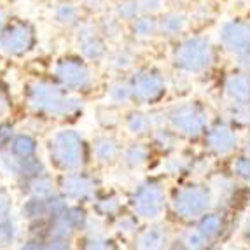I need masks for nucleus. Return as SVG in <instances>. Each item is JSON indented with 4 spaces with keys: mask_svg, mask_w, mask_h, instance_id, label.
Here are the masks:
<instances>
[{
    "mask_svg": "<svg viewBox=\"0 0 250 250\" xmlns=\"http://www.w3.org/2000/svg\"><path fill=\"white\" fill-rule=\"evenodd\" d=\"M26 98L32 108L56 117L74 116L83 108V102L77 96L70 95L68 89L51 83H42V81L30 84Z\"/></svg>",
    "mask_w": 250,
    "mask_h": 250,
    "instance_id": "nucleus-1",
    "label": "nucleus"
},
{
    "mask_svg": "<svg viewBox=\"0 0 250 250\" xmlns=\"http://www.w3.org/2000/svg\"><path fill=\"white\" fill-rule=\"evenodd\" d=\"M51 159L60 170L77 171L84 163V142L74 129H60L49 138Z\"/></svg>",
    "mask_w": 250,
    "mask_h": 250,
    "instance_id": "nucleus-2",
    "label": "nucleus"
},
{
    "mask_svg": "<svg viewBox=\"0 0 250 250\" xmlns=\"http://www.w3.org/2000/svg\"><path fill=\"white\" fill-rule=\"evenodd\" d=\"M213 62V49L210 42L203 37H192L184 41L173 54L175 67L182 72L196 74L208 68Z\"/></svg>",
    "mask_w": 250,
    "mask_h": 250,
    "instance_id": "nucleus-3",
    "label": "nucleus"
},
{
    "mask_svg": "<svg viewBox=\"0 0 250 250\" xmlns=\"http://www.w3.org/2000/svg\"><path fill=\"white\" fill-rule=\"evenodd\" d=\"M168 121L171 128L184 137H198L205 131L208 117L207 112L198 104H182L171 108L168 114Z\"/></svg>",
    "mask_w": 250,
    "mask_h": 250,
    "instance_id": "nucleus-4",
    "label": "nucleus"
},
{
    "mask_svg": "<svg viewBox=\"0 0 250 250\" xmlns=\"http://www.w3.org/2000/svg\"><path fill=\"white\" fill-rule=\"evenodd\" d=\"M212 194L203 186H189L175 192L173 196V210L182 219H198L203 213H207Z\"/></svg>",
    "mask_w": 250,
    "mask_h": 250,
    "instance_id": "nucleus-5",
    "label": "nucleus"
},
{
    "mask_svg": "<svg viewBox=\"0 0 250 250\" xmlns=\"http://www.w3.org/2000/svg\"><path fill=\"white\" fill-rule=\"evenodd\" d=\"M131 205L138 217L142 219H158L165 210V191L158 182H144L135 189Z\"/></svg>",
    "mask_w": 250,
    "mask_h": 250,
    "instance_id": "nucleus-6",
    "label": "nucleus"
},
{
    "mask_svg": "<svg viewBox=\"0 0 250 250\" xmlns=\"http://www.w3.org/2000/svg\"><path fill=\"white\" fill-rule=\"evenodd\" d=\"M35 42V32L26 21L7 23L0 34V51L7 56H21L32 49Z\"/></svg>",
    "mask_w": 250,
    "mask_h": 250,
    "instance_id": "nucleus-7",
    "label": "nucleus"
},
{
    "mask_svg": "<svg viewBox=\"0 0 250 250\" xmlns=\"http://www.w3.org/2000/svg\"><path fill=\"white\" fill-rule=\"evenodd\" d=\"M133 100L138 104H152L159 100L167 91V83L159 72L152 68H140L129 81Z\"/></svg>",
    "mask_w": 250,
    "mask_h": 250,
    "instance_id": "nucleus-8",
    "label": "nucleus"
},
{
    "mask_svg": "<svg viewBox=\"0 0 250 250\" xmlns=\"http://www.w3.org/2000/svg\"><path fill=\"white\" fill-rule=\"evenodd\" d=\"M54 75L60 86L68 91H86L93 84V75L89 67L81 60L65 58L60 60L54 67Z\"/></svg>",
    "mask_w": 250,
    "mask_h": 250,
    "instance_id": "nucleus-9",
    "label": "nucleus"
},
{
    "mask_svg": "<svg viewBox=\"0 0 250 250\" xmlns=\"http://www.w3.org/2000/svg\"><path fill=\"white\" fill-rule=\"evenodd\" d=\"M62 192L68 200L84 201L93 196L95 192V180L83 171H68L62 179Z\"/></svg>",
    "mask_w": 250,
    "mask_h": 250,
    "instance_id": "nucleus-10",
    "label": "nucleus"
},
{
    "mask_svg": "<svg viewBox=\"0 0 250 250\" xmlns=\"http://www.w3.org/2000/svg\"><path fill=\"white\" fill-rule=\"evenodd\" d=\"M221 41L228 49L243 53L250 49V25L243 21H229L221 28Z\"/></svg>",
    "mask_w": 250,
    "mask_h": 250,
    "instance_id": "nucleus-11",
    "label": "nucleus"
},
{
    "mask_svg": "<svg viewBox=\"0 0 250 250\" xmlns=\"http://www.w3.org/2000/svg\"><path fill=\"white\" fill-rule=\"evenodd\" d=\"M207 144L215 154H228L236 146V135L226 125H217L207 135Z\"/></svg>",
    "mask_w": 250,
    "mask_h": 250,
    "instance_id": "nucleus-12",
    "label": "nucleus"
},
{
    "mask_svg": "<svg viewBox=\"0 0 250 250\" xmlns=\"http://www.w3.org/2000/svg\"><path fill=\"white\" fill-rule=\"evenodd\" d=\"M93 152L95 158L104 165H110L121 156V146L117 142V138L112 135H102L96 137L93 142Z\"/></svg>",
    "mask_w": 250,
    "mask_h": 250,
    "instance_id": "nucleus-13",
    "label": "nucleus"
},
{
    "mask_svg": "<svg viewBox=\"0 0 250 250\" xmlns=\"http://www.w3.org/2000/svg\"><path fill=\"white\" fill-rule=\"evenodd\" d=\"M186 28H188V16L179 11L165 14V18L159 21V32L168 37H175V35L182 34Z\"/></svg>",
    "mask_w": 250,
    "mask_h": 250,
    "instance_id": "nucleus-14",
    "label": "nucleus"
},
{
    "mask_svg": "<svg viewBox=\"0 0 250 250\" xmlns=\"http://www.w3.org/2000/svg\"><path fill=\"white\" fill-rule=\"evenodd\" d=\"M167 243V231L161 226L147 228L137 238L138 249H161Z\"/></svg>",
    "mask_w": 250,
    "mask_h": 250,
    "instance_id": "nucleus-15",
    "label": "nucleus"
},
{
    "mask_svg": "<svg viewBox=\"0 0 250 250\" xmlns=\"http://www.w3.org/2000/svg\"><path fill=\"white\" fill-rule=\"evenodd\" d=\"M152 128H154V123H152L150 114L135 110V112L128 114V117H126V129H128L131 135L142 137V135L150 133Z\"/></svg>",
    "mask_w": 250,
    "mask_h": 250,
    "instance_id": "nucleus-16",
    "label": "nucleus"
},
{
    "mask_svg": "<svg viewBox=\"0 0 250 250\" xmlns=\"http://www.w3.org/2000/svg\"><path fill=\"white\" fill-rule=\"evenodd\" d=\"M23 215L32 222H39V221H44V219H49V205H47V198L32 196L25 205H23Z\"/></svg>",
    "mask_w": 250,
    "mask_h": 250,
    "instance_id": "nucleus-17",
    "label": "nucleus"
},
{
    "mask_svg": "<svg viewBox=\"0 0 250 250\" xmlns=\"http://www.w3.org/2000/svg\"><path fill=\"white\" fill-rule=\"evenodd\" d=\"M228 95L238 102L250 100V77L249 75H233L226 83Z\"/></svg>",
    "mask_w": 250,
    "mask_h": 250,
    "instance_id": "nucleus-18",
    "label": "nucleus"
},
{
    "mask_svg": "<svg viewBox=\"0 0 250 250\" xmlns=\"http://www.w3.org/2000/svg\"><path fill=\"white\" fill-rule=\"evenodd\" d=\"M54 18L63 26H75L81 21V9L79 5L63 0L54 9Z\"/></svg>",
    "mask_w": 250,
    "mask_h": 250,
    "instance_id": "nucleus-19",
    "label": "nucleus"
},
{
    "mask_svg": "<svg viewBox=\"0 0 250 250\" xmlns=\"http://www.w3.org/2000/svg\"><path fill=\"white\" fill-rule=\"evenodd\" d=\"M9 150L13 152V156H16L18 159H26L30 156H35L37 152V142L34 140V137L30 135H16L13 138V142L9 146Z\"/></svg>",
    "mask_w": 250,
    "mask_h": 250,
    "instance_id": "nucleus-20",
    "label": "nucleus"
},
{
    "mask_svg": "<svg viewBox=\"0 0 250 250\" xmlns=\"http://www.w3.org/2000/svg\"><path fill=\"white\" fill-rule=\"evenodd\" d=\"M79 49L81 54L89 62H100V60H104L107 56V46L98 35L84 42H79Z\"/></svg>",
    "mask_w": 250,
    "mask_h": 250,
    "instance_id": "nucleus-21",
    "label": "nucleus"
},
{
    "mask_svg": "<svg viewBox=\"0 0 250 250\" xmlns=\"http://www.w3.org/2000/svg\"><path fill=\"white\" fill-rule=\"evenodd\" d=\"M150 150L146 144H131L129 147H126V150L123 152V159L129 168H140L144 167L149 159Z\"/></svg>",
    "mask_w": 250,
    "mask_h": 250,
    "instance_id": "nucleus-22",
    "label": "nucleus"
},
{
    "mask_svg": "<svg viewBox=\"0 0 250 250\" xmlns=\"http://www.w3.org/2000/svg\"><path fill=\"white\" fill-rule=\"evenodd\" d=\"M159 32V21L152 18V14H140L133 21V35L138 39H150Z\"/></svg>",
    "mask_w": 250,
    "mask_h": 250,
    "instance_id": "nucleus-23",
    "label": "nucleus"
},
{
    "mask_svg": "<svg viewBox=\"0 0 250 250\" xmlns=\"http://www.w3.org/2000/svg\"><path fill=\"white\" fill-rule=\"evenodd\" d=\"M44 171H46L44 163H42L37 156H30V158H26V159H20L18 179L28 182V180L35 179V177H39L41 173H44Z\"/></svg>",
    "mask_w": 250,
    "mask_h": 250,
    "instance_id": "nucleus-24",
    "label": "nucleus"
},
{
    "mask_svg": "<svg viewBox=\"0 0 250 250\" xmlns=\"http://www.w3.org/2000/svg\"><path fill=\"white\" fill-rule=\"evenodd\" d=\"M108 98L114 105H128L133 100V93H131V86L129 83L125 81H116L110 84L108 88Z\"/></svg>",
    "mask_w": 250,
    "mask_h": 250,
    "instance_id": "nucleus-25",
    "label": "nucleus"
},
{
    "mask_svg": "<svg viewBox=\"0 0 250 250\" xmlns=\"http://www.w3.org/2000/svg\"><path fill=\"white\" fill-rule=\"evenodd\" d=\"M28 191L32 196H41V198H47L53 194L54 191V182L46 171L41 173L35 179L28 180Z\"/></svg>",
    "mask_w": 250,
    "mask_h": 250,
    "instance_id": "nucleus-26",
    "label": "nucleus"
},
{
    "mask_svg": "<svg viewBox=\"0 0 250 250\" xmlns=\"http://www.w3.org/2000/svg\"><path fill=\"white\" fill-rule=\"evenodd\" d=\"M142 13L140 0H119L116 5V16L121 21H135Z\"/></svg>",
    "mask_w": 250,
    "mask_h": 250,
    "instance_id": "nucleus-27",
    "label": "nucleus"
},
{
    "mask_svg": "<svg viewBox=\"0 0 250 250\" xmlns=\"http://www.w3.org/2000/svg\"><path fill=\"white\" fill-rule=\"evenodd\" d=\"M221 219L217 215H213V213H203L201 215V221H200V226H198V229H200V233L203 234L207 240H213V238L217 236V234L221 233Z\"/></svg>",
    "mask_w": 250,
    "mask_h": 250,
    "instance_id": "nucleus-28",
    "label": "nucleus"
},
{
    "mask_svg": "<svg viewBox=\"0 0 250 250\" xmlns=\"http://www.w3.org/2000/svg\"><path fill=\"white\" fill-rule=\"evenodd\" d=\"M95 210L102 217H114L121 210V201H119V198L116 194H108V196H104L96 201Z\"/></svg>",
    "mask_w": 250,
    "mask_h": 250,
    "instance_id": "nucleus-29",
    "label": "nucleus"
},
{
    "mask_svg": "<svg viewBox=\"0 0 250 250\" xmlns=\"http://www.w3.org/2000/svg\"><path fill=\"white\" fill-rule=\"evenodd\" d=\"M133 63H135V56L129 53L128 49L116 51V53L110 56V60H108V65H110V68H114V70H117V72L129 70V68L133 67Z\"/></svg>",
    "mask_w": 250,
    "mask_h": 250,
    "instance_id": "nucleus-30",
    "label": "nucleus"
},
{
    "mask_svg": "<svg viewBox=\"0 0 250 250\" xmlns=\"http://www.w3.org/2000/svg\"><path fill=\"white\" fill-rule=\"evenodd\" d=\"M100 32L107 39H110V41H116V39H119V37H121V34H123L121 20H119L116 14H114V16H105L104 20H102Z\"/></svg>",
    "mask_w": 250,
    "mask_h": 250,
    "instance_id": "nucleus-31",
    "label": "nucleus"
},
{
    "mask_svg": "<svg viewBox=\"0 0 250 250\" xmlns=\"http://www.w3.org/2000/svg\"><path fill=\"white\" fill-rule=\"evenodd\" d=\"M98 26L95 25V23H91V21H83L81 20L77 25H75V39L79 42H84L88 41V39H93L98 35Z\"/></svg>",
    "mask_w": 250,
    "mask_h": 250,
    "instance_id": "nucleus-32",
    "label": "nucleus"
},
{
    "mask_svg": "<svg viewBox=\"0 0 250 250\" xmlns=\"http://www.w3.org/2000/svg\"><path fill=\"white\" fill-rule=\"evenodd\" d=\"M65 219L70 222V226L74 229H83V228H86V224H88V215H86V212H84L81 207H72V208H68L67 213H65Z\"/></svg>",
    "mask_w": 250,
    "mask_h": 250,
    "instance_id": "nucleus-33",
    "label": "nucleus"
},
{
    "mask_svg": "<svg viewBox=\"0 0 250 250\" xmlns=\"http://www.w3.org/2000/svg\"><path fill=\"white\" fill-rule=\"evenodd\" d=\"M154 142L159 149H171V147L175 146V133L167 128L158 126L154 131Z\"/></svg>",
    "mask_w": 250,
    "mask_h": 250,
    "instance_id": "nucleus-34",
    "label": "nucleus"
},
{
    "mask_svg": "<svg viewBox=\"0 0 250 250\" xmlns=\"http://www.w3.org/2000/svg\"><path fill=\"white\" fill-rule=\"evenodd\" d=\"M14 240H16V226H14V222L9 217L0 219V243L9 245Z\"/></svg>",
    "mask_w": 250,
    "mask_h": 250,
    "instance_id": "nucleus-35",
    "label": "nucleus"
},
{
    "mask_svg": "<svg viewBox=\"0 0 250 250\" xmlns=\"http://www.w3.org/2000/svg\"><path fill=\"white\" fill-rule=\"evenodd\" d=\"M182 243H186V247H189V249H203V247H207L208 240L200 233V229H191L184 234Z\"/></svg>",
    "mask_w": 250,
    "mask_h": 250,
    "instance_id": "nucleus-36",
    "label": "nucleus"
},
{
    "mask_svg": "<svg viewBox=\"0 0 250 250\" xmlns=\"http://www.w3.org/2000/svg\"><path fill=\"white\" fill-rule=\"evenodd\" d=\"M110 240H107V238L104 236V234L98 231V233H88V236H86V249H110Z\"/></svg>",
    "mask_w": 250,
    "mask_h": 250,
    "instance_id": "nucleus-37",
    "label": "nucleus"
},
{
    "mask_svg": "<svg viewBox=\"0 0 250 250\" xmlns=\"http://www.w3.org/2000/svg\"><path fill=\"white\" fill-rule=\"evenodd\" d=\"M231 114L236 121L240 123H250V104L247 102H238L231 107Z\"/></svg>",
    "mask_w": 250,
    "mask_h": 250,
    "instance_id": "nucleus-38",
    "label": "nucleus"
},
{
    "mask_svg": "<svg viewBox=\"0 0 250 250\" xmlns=\"http://www.w3.org/2000/svg\"><path fill=\"white\" fill-rule=\"evenodd\" d=\"M117 231H121L125 234H133L138 229V222L133 215H121L116 222Z\"/></svg>",
    "mask_w": 250,
    "mask_h": 250,
    "instance_id": "nucleus-39",
    "label": "nucleus"
},
{
    "mask_svg": "<svg viewBox=\"0 0 250 250\" xmlns=\"http://www.w3.org/2000/svg\"><path fill=\"white\" fill-rule=\"evenodd\" d=\"M14 138V129L11 125H0V150L9 149Z\"/></svg>",
    "mask_w": 250,
    "mask_h": 250,
    "instance_id": "nucleus-40",
    "label": "nucleus"
},
{
    "mask_svg": "<svg viewBox=\"0 0 250 250\" xmlns=\"http://www.w3.org/2000/svg\"><path fill=\"white\" fill-rule=\"evenodd\" d=\"M144 14H156L159 13L165 5V0H140Z\"/></svg>",
    "mask_w": 250,
    "mask_h": 250,
    "instance_id": "nucleus-41",
    "label": "nucleus"
},
{
    "mask_svg": "<svg viewBox=\"0 0 250 250\" xmlns=\"http://www.w3.org/2000/svg\"><path fill=\"white\" fill-rule=\"evenodd\" d=\"M234 171L238 177H242L245 180H250V158H240L234 165Z\"/></svg>",
    "mask_w": 250,
    "mask_h": 250,
    "instance_id": "nucleus-42",
    "label": "nucleus"
},
{
    "mask_svg": "<svg viewBox=\"0 0 250 250\" xmlns=\"http://www.w3.org/2000/svg\"><path fill=\"white\" fill-rule=\"evenodd\" d=\"M98 121L104 126H114L117 123V116L108 108H100L98 110Z\"/></svg>",
    "mask_w": 250,
    "mask_h": 250,
    "instance_id": "nucleus-43",
    "label": "nucleus"
},
{
    "mask_svg": "<svg viewBox=\"0 0 250 250\" xmlns=\"http://www.w3.org/2000/svg\"><path fill=\"white\" fill-rule=\"evenodd\" d=\"M11 212V196L5 191H0V219L9 217Z\"/></svg>",
    "mask_w": 250,
    "mask_h": 250,
    "instance_id": "nucleus-44",
    "label": "nucleus"
},
{
    "mask_svg": "<svg viewBox=\"0 0 250 250\" xmlns=\"http://www.w3.org/2000/svg\"><path fill=\"white\" fill-rule=\"evenodd\" d=\"M7 112V100H5V96L0 93V117L4 116Z\"/></svg>",
    "mask_w": 250,
    "mask_h": 250,
    "instance_id": "nucleus-45",
    "label": "nucleus"
},
{
    "mask_svg": "<svg viewBox=\"0 0 250 250\" xmlns=\"http://www.w3.org/2000/svg\"><path fill=\"white\" fill-rule=\"evenodd\" d=\"M5 25H7V14H5L4 9H0V34L5 28Z\"/></svg>",
    "mask_w": 250,
    "mask_h": 250,
    "instance_id": "nucleus-46",
    "label": "nucleus"
},
{
    "mask_svg": "<svg viewBox=\"0 0 250 250\" xmlns=\"http://www.w3.org/2000/svg\"><path fill=\"white\" fill-rule=\"evenodd\" d=\"M88 5H91V7H100V5H104L107 0H84Z\"/></svg>",
    "mask_w": 250,
    "mask_h": 250,
    "instance_id": "nucleus-47",
    "label": "nucleus"
},
{
    "mask_svg": "<svg viewBox=\"0 0 250 250\" xmlns=\"http://www.w3.org/2000/svg\"><path fill=\"white\" fill-rule=\"evenodd\" d=\"M247 154L250 156V140H249V144H247Z\"/></svg>",
    "mask_w": 250,
    "mask_h": 250,
    "instance_id": "nucleus-48",
    "label": "nucleus"
},
{
    "mask_svg": "<svg viewBox=\"0 0 250 250\" xmlns=\"http://www.w3.org/2000/svg\"><path fill=\"white\" fill-rule=\"evenodd\" d=\"M247 238L250 240V226H249V229H247Z\"/></svg>",
    "mask_w": 250,
    "mask_h": 250,
    "instance_id": "nucleus-49",
    "label": "nucleus"
}]
</instances>
